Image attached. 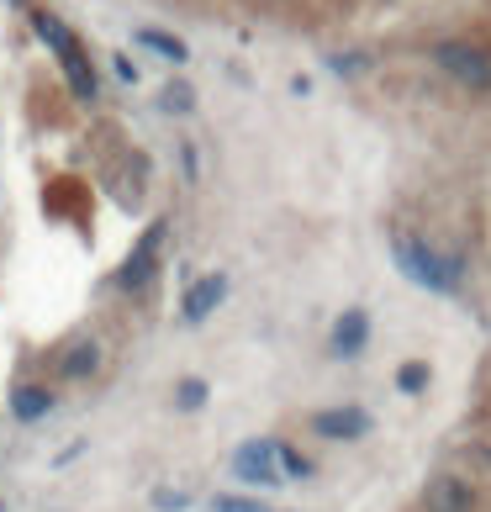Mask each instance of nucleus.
Here are the masks:
<instances>
[{"label":"nucleus","instance_id":"nucleus-1","mask_svg":"<svg viewBox=\"0 0 491 512\" xmlns=\"http://www.w3.org/2000/svg\"><path fill=\"white\" fill-rule=\"evenodd\" d=\"M32 27H37V37H43L53 53H59V64H64V74H69V90H74V96H80V101H96V90H101V85H96V69H90V59L80 53V43H74V32H69L53 11H37Z\"/></svg>","mask_w":491,"mask_h":512},{"label":"nucleus","instance_id":"nucleus-2","mask_svg":"<svg viewBox=\"0 0 491 512\" xmlns=\"http://www.w3.org/2000/svg\"><path fill=\"white\" fill-rule=\"evenodd\" d=\"M396 264H402L407 280H418V286H428V291H455L460 286V264H449L444 254H433L418 238L396 243Z\"/></svg>","mask_w":491,"mask_h":512},{"label":"nucleus","instance_id":"nucleus-3","mask_svg":"<svg viewBox=\"0 0 491 512\" xmlns=\"http://www.w3.org/2000/svg\"><path fill=\"white\" fill-rule=\"evenodd\" d=\"M433 64H439L449 80H460L465 90H491V53L476 43H439L433 48Z\"/></svg>","mask_w":491,"mask_h":512},{"label":"nucleus","instance_id":"nucleus-4","mask_svg":"<svg viewBox=\"0 0 491 512\" xmlns=\"http://www.w3.org/2000/svg\"><path fill=\"white\" fill-rule=\"evenodd\" d=\"M164 238H169V222H154V227H148V233L138 238V249H132V254H127V264L117 270V286H122V291H148V286H154Z\"/></svg>","mask_w":491,"mask_h":512},{"label":"nucleus","instance_id":"nucleus-5","mask_svg":"<svg viewBox=\"0 0 491 512\" xmlns=\"http://www.w3.org/2000/svg\"><path fill=\"white\" fill-rule=\"evenodd\" d=\"M233 470H238V481H249V486H280V470H275V439H249V444H238Z\"/></svg>","mask_w":491,"mask_h":512},{"label":"nucleus","instance_id":"nucleus-6","mask_svg":"<svg viewBox=\"0 0 491 512\" xmlns=\"http://www.w3.org/2000/svg\"><path fill=\"white\" fill-rule=\"evenodd\" d=\"M423 507L428 512H476V491L460 476H433L423 491Z\"/></svg>","mask_w":491,"mask_h":512},{"label":"nucleus","instance_id":"nucleus-7","mask_svg":"<svg viewBox=\"0 0 491 512\" xmlns=\"http://www.w3.org/2000/svg\"><path fill=\"white\" fill-rule=\"evenodd\" d=\"M312 433H323V439H365L370 412L365 407H328V412L312 417Z\"/></svg>","mask_w":491,"mask_h":512},{"label":"nucleus","instance_id":"nucleus-8","mask_svg":"<svg viewBox=\"0 0 491 512\" xmlns=\"http://www.w3.org/2000/svg\"><path fill=\"white\" fill-rule=\"evenodd\" d=\"M365 344H370V317H365L360 307H349L344 317L333 322V333H328V349H333L338 359H354V354H365Z\"/></svg>","mask_w":491,"mask_h":512},{"label":"nucleus","instance_id":"nucleus-9","mask_svg":"<svg viewBox=\"0 0 491 512\" xmlns=\"http://www.w3.org/2000/svg\"><path fill=\"white\" fill-rule=\"evenodd\" d=\"M222 296H228V275H206V280H196V286L185 291L180 317H185V322H206V317L222 307Z\"/></svg>","mask_w":491,"mask_h":512},{"label":"nucleus","instance_id":"nucleus-10","mask_svg":"<svg viewBox=\"0 0 491 512\" xmlns=\"http://www.w3.org/2000/svg\"><path fill=\"white\" fill-rule=\"evenodd\" d=\"M96 370H101V344L96 338H74V344L59 354V381H69V386L90 381Z\"/></svg>","mask_w":491,"mask_h":512},{"label":"nucleus","instance_id":"nucleus-11","mask_svg":"<svg viewBox=\"0 0 491 512\" xmlns=\"http://www.w3.org/2000/svg\"><path fill=\"white\" fill-rule=\"evenodd\" d=\"M53 412V391L48 386H16L11 391V417L16 423H43Z\"/></svg>","mask_w":491,"mask_h":512},{"label":"nucleus","instance_id":"nucleus-12","mask_svg":"<svg viewBox=\"0 0 491 512\" xmlns=\"http://www.w3.org/2000/svg\"><path fill=\"white\" fill-rule=\"evenodd\" d=\"M275 470H280V481H307L317 465H312L301 449H291L286 439H275Z\"/></svg>","mask_w":491,"mask_h":512},{"label":"nucleus","instance_id":"nucleus-13","mask_svg":"<svg viewBox=\"0 0 491 512\" xmlns=\"http://www.w3.org/2000/svg\"><path fill=\"white\" fill-rule=\"evenodd\" d=\"M138 43H143V48H154V53H164L169 64H185V59H191V48H185L180 37L159 32V27H138Z\"/></svg>","mask_w":491,"mask_h":512},{"label":"nucleus","instance_id":"nucleus-14","mask_svg":"<svg viewBox=\"0 0 491 512\" xmlns=\"http://www.w3.org/2000/svg\"><path fill=\"white\" fill-rule=\"evenodd\" d=\"M428 365H423V359H412V365H402V370H396V386H402V391H412V396H418L423 386H428Z\"/></svg>","mask_w":491,"mask_h":512},{"label":"nucleus","instance_id":"nucleus-15","mask_svg":"<svg viewBox=\"0 0 491 512\" xmlns=\"http://www.w3.org/2000/svg\"><path fill=\"white\" fill-rule=\"evenodd\" d=\"M201 402H206V381H180V391H175V407L191 412V407H201Z\"/></svg>","mask_w":491,"mask_h":512},{"label":"nucleus","instance_id":"nucleus-16","mask_svg":"<svg viewBox=\"0 0 491 512\" xmlns=\"http://www.w3.org/2000/svg\"><path fill=\"white\" fill-rule=\"evenodd\" d=\"M191 106H196V96L185 85H169L164 90V111H191Z\"/></svg>","mask_w":491,"mask_h":512},{"label":"nucleus","instance_id":"nucleus-17","mask_svg":"<svg viewBox=\"0 0 491 512\" xmlns=\"http://www.w3.org/2000/svg\"><path fill=\"white\" fill-rule=\"evenodd\" d=\"M185 502H191L185 491H169V486H159V491H154V507H159V512H180Z\"/></svg>","mask_w":491,"mask_h":512},{"label":"nucleus","instance_id":"nucleus-18","mask_svg":"<svg viewBox=\"0 0 491 512\" xmlns=\"http://www.w3.org/2000/svg\"><path fill=\"white\" fill-rule=\"evenodd\" d=\"M212 512H264V507H259L254 497H217Z\"/></svg>","mask_w":491,"mask_h":512},{"label":"nucleus","instance_id":"nucleus-19","mask_svg":"<svg viewBox=\"0 0 491 512\" xmlns=\"http://www.w3.org/2000/svg\"><path fill=\"white\" fill-rule=\"evenodd\" d=\"M16 6H27V0H16Z\"/></svg>","mask_w":491,"mask_h":512},{"label":"nucleus","instance_id":"nucleus-20","mask_svg":"<svg viewBox=\"0 0 491 512\" xmlns=\"http://www.w3.org/2000/svg\"><path fill=\"white\" fill-rule=\"evenodd\" d=\"M0 512H6V502H0Z\"/></svg>","mask_w":491,"mask_h":512},{"label":"nucleus","instance_id":"nucleus-21","mask_svg":"<svg viewBox=\"0 0 491 512\" xmlns=\"http://www.w3.org/2000/svg\"><path fill=\"white\" fill-rule=\"evenodd\" d=\"M264 512H270V507H264Z\"/></svg>","mask_w":491,"mask_h":512}]
</instances>
